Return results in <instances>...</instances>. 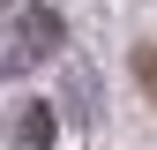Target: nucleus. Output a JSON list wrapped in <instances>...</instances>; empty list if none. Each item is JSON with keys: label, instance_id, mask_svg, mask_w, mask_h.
<instances>
[{"label": "nucleus", "instance_id": "nucleus-3", "mask_svg": "<svg viewBox=\"0 0 157 150\" xmlns=\"http://www.w3.org/2000/svg\"><path fill=\"white\" fill-rule=\"evenodd\" d=\"M135 75H142V90L157 98V45H142V53H135Z\"/></svg>", "mask_w": 157, "mask_h": 150}, {"label": "nucleus", "instance_id": "nucleus-1", "mask_svg": "<svg viewBox=\"0 0 157 150\" xmlns=\"http://www.w3.org/2000/svg\"><path fill=\"white\" fill-rule=\"evenodd\" d=\"M60 15H52V8H23V15H15V38H8V53H0V68H37V60H45V53H60Z\"/></svg>", "mask_w": 157, "mask_h": 150}, {"label": "nucleus", "instance_id": "nucleus-2", "mask_svg": "<svg viewBox=\"0 0 157 150\" xmlns=\"http://www.w3.org/2000/svg\"><path fill=\"white\" fill-rule=\"evenodd\" d=\"M15 150H52V105H15Z\"/></svg>", "mask_w": 157, "mask_h": 150}]
</instances>
